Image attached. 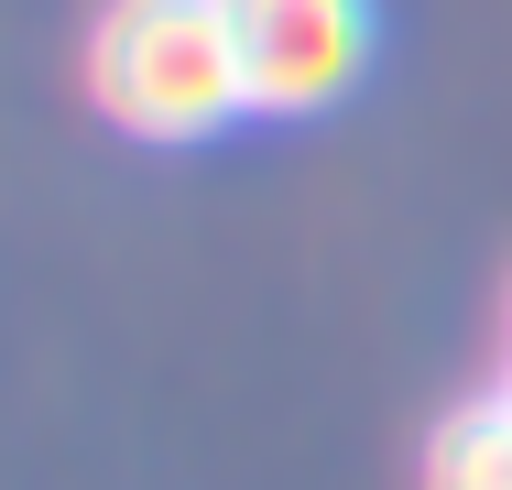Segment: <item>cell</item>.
Segmentation results:
<instances>
[{"label":"cell","instance_id":"obj_3","mask_svg":"<svg viewBox=\"0 0 512 490\" xmlns=\"http://www.w3.org/2000/svg\"><path fill=\"white\" fill-rule=\"evenodd\" d=\"M425 490H512V382L458 403L425 447Z\"/></svg>","mask_w":512,"mask_h":490},{"label":"cell","instance_id":"obj_2","mask_svg":"<svg viewBox=\"0 0 512 490\" xmlns=\"http://www.w3.org/2000/svg\"><path fill=\"white\" fill-rule=\"evenodd\" d=\"M240 11V55H251V109L306 120L338 109L371 66V0H229Z\"/></svg>","mask_w":512,"mask_h":490},{"label":"cell","instance_id":"obj_1","mask_svg":"<svg viewBox=\"0 0 512 490\" xmlns=\"http://www.w3.org/2000/svg\"><path fill=\"white\" fill-rule=\"evenodd\" d=\"M88 88L142 142H207L251 109V55L229 0H109L88 33Z\"/></svg>","mask_w":512,"mask_h":490}]
</instances>
